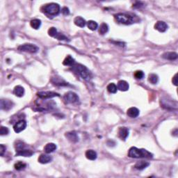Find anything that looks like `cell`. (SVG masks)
Returning <instances> with one entry per match:
<instances>
[{
    "mask_svg": "<svg viewBox=\"0 0 178 178\" xmlns=\"http://www.w3.org/2000/svg\"><path fill=\"white\" fill-rule=\"evenodd\" d=\"M71 70L72 72H75V74L82 77L84 80L89 81L92 79L93 75L91 71L86 66L82 64L75 63V65L71 66Z\"/></svg>",
    "mask_w": 178,
    "mask_h": 178,
    "instance_id": "6da1fadb",
    "label": "cell"
},
{
    "mask_svg": "<svg viewBox=\"0 0 178 178\" xmlns=\"http://www.w3.org/2000/svg\"><path fill=\"white\" fill-rule=\"evenodd\" d=\"M128 157L131 158H146L151 159L153 157V155L146 149H139L136 147H132L129 150Z\"/></svg>",
    "mask_w": 178,
    "mask_h": 178,
    "instance_id": "7a4b0ae2",
    "label": "cell"
},
{
    "mask_svg": "<svg viewBox=\"0 0 178 178\" xmlns=\"http://www.w3.org/2000/svg\"><path fill=\"white\" fill-rule=\"evenodd\" d=\"M60 11H61V7H60L59 4H56V3H50V4L45 5L41 8V11L43 13L51 15V16L58 15L59 14Z\"/></svg>",
    "mask_w": 178,
    "mask_h": 178,
    "instance_id": "3957f363",
    "label": "cell"
},
{
    "mask_svg": "<svg viewBox=\"0 0 178 178\" xmlns=\"http://www.w3.org/2000/svg\"><path fill=\"white\" fill-rule=\"evenodd\" d=\"M114 18L118 22L122 24V25H132L134 22V17L130 14H127V13H117L114 15Z\"/></svg>",
    "mask_w": 178,
    "mask_h": 178,
    "instance_id": "277c9868",
    "label": "cell"
},
{
    "mask_svg": "<svg viewBox=\"0 0 178 178\" xmlns=\"http://www.w3.org/2000/svg\"><path fill=\"white\" fill-rule=\"evenodd\" d=\"M161 107L167 110H177V101L170 99L169 98H161L160 100Z\"/></svg>",
    "mask_w": 178,
    "mask_h": 178,
    "instance_id": "5b68a950",
    "label": "cell"
},
{
    "mask_svg": "<svg viewBox=\"0 0 178 178\" xmlns=\"http://www.w3.org/2000/svg\"><path fill=\"white\" fill-rule=\"evenodd\" d=\"M18 50L21 52H25L31 54H35L38 52V47L36 45L31 44V43H26V44L21 45L18 47Z\"/></svg>",
    "mask_w": 178,
    "mask_h": 178,
    "instance_id": "8992f818",
    "label": "cell"
},
{
    "mask_svg": "<svg viewBox=\"0 0 178 178\" xmlns=\"http://www.w3.org/2000/svg\"><path fill=\"white\" fill-rule=\"evenodd\" d=\"M63 100L66 104H74L79 101V96L75 93L69 91L64 95Z\"/></svg>",
    "mask_w": 178,
    "mask_h": 178,
    "instance_id": "52a82bcc",
    "label": "cell"
},
{
    "mask_svg": "<svg viewBox=\"0 0 178 178\" xmlns=\"http://www.w3.org/2000/svg\"><path fill=\"white\" fill-rule=\"evenodd\" d=\"M37 96L41 99H50V98H55V97H59L60 95L58 93L52 92V91H41L37 93Z\"/></svg>",
    "mask_w": 178,
    "mask_h": 178,
    "instance_id": "ba28073f",
    "label": "cell"
},
{
    "mask_svg": "<svg viewBox=\"0 0 178 178\" xmlns=\"http://www.w3.org/2000/svg\"><path fill=\"white\" fill-rule=\"evenodd\" d=\"M27 122L25 120H20L13 125V129L16 133H20L25 130L26 127H27Z\"/></svg>",
    "mask_w": 178,
    "mask_h": 178,
    "instance_id": "9c48e42d",
    "label": "cell"
},
{
    "mask_svg": "<svg viewBox=\"0 0 178 178\" xmlns=\"http://www.w3.org/2000/svg\"><path fill=\"white\" fill-rule=\"evenodd\" d=\"M14 103L9 100H1L0 102V107L1 110L8 111L13 108Z\"/></svg>",
    "mask_w": 178,
    "mask_h": 178,
    "instance_id": "30bf717a",
    "label": "cell"
},
{
    "mask_svg": "<svg viewBox=\"0 0 178 178\" xmlns=\"http://www.w3.org/2000/svg\"><path fill=\"white\" fill-rule=\"evenodd\" d=\"M51 82L54 85H55V86H69L68 83H67L64 79H63L61 77H52L51 79Z\"/></svg>",
    "mask_w": 178,
    "mask_h": 178,
    "instance_id": "8fae6325",
    "label": "cell"
},
{
    "mask_svg": "<svg viewBox=\"0 0 178 178\" xmlns=\"http://www.w3.org/2000/svg\"><path fill=\"white\" fill-rule=\"evenodd\" d=\"M65 137L72 143H77L79 141V136L75 131L65 133Z\"/></svg>",
    "mask_w": 178,
    "mask_h": 178,
    "instance_id": "7c38bea8",
    "label": "cell"
},
{
    "mask_svg": "<svg viewBox=\"0 0 178 178\" xmlns=\"http://www.w3.org/2000/svg\"><path fill=\"white\" fill-rule=\"evenodd\" d=\"M155 29L159 32L164 33L168 29V25L166 22L163 21H158L155 25Z\"/></svg>",
    "mask_w": 178,
    "mask_h": 178,
    "instance_id": "4fadbf2b",
    "label": "cell"
},
{
    "mask_svg": "<svg viewBox=\"0 0 178 178\" xmlns=\"http://www.w3.org/2000/svg\"><path fill=\"white\" fill-rule=\"evenodd\" d=\"M129 136V129L125 127H120L118 129V136L123 141H125Z\"/></svg>",
    "mask_w": 178,
    "mask_h": 178,
    "instance_id": "5bb4252c",
    "label": "cell"
},
{
    "mask_svg": "<svg viewBox=\"0 0 178 178\" xmlns=\"http://www.w3.org/2000/svg\"><path fill=\"white\" fill-rule=\"evenodd\" d=\"M34 155V152L31 150L23 149L19 151H16L15 156H22V157H32Z\"/></svg>",
    "mask_w": 178,
    "mask_h": 178,
    "instance_id": "9a60e30c",
    "label": "cell"
},
{
    "mask_svg": "<svg viewBox=\"0 0 178 178\" xmlns=\"http://www.w3.org/2000/svg\"><path fill=\"white\" fill-rule=\"evenodd\" d=\"M52 161V157L50 155H45V154H42L38 158V162L41 164H45L51 162Z\"/></svg>",
    "mask_w": 178,
    "mask_h": 178,
    "instance_id": "2e32d148",
    "label": "cell"
},
{
    "mask_svg": "<svg viewBox=\"0 0 178 178\" xmlns=\"http://www.w3.org/2000/svg\"><path fill=\"white\" fill-rule=\"evenodd\" d=\"M178 55L176 52H166L162 54V58L164 59L170 60V61H174L177 58Z\"/></svg>",
    "mask_w": 178,
    "mask_h": 178,
    "instance_id": "e0dca14e",
    "label": "cell"
},
{
    "mask_svg": "<svg viewBox=\"0 0 178 178\" xmlns=\"http://www.w3.org/2000/svg\"><path fill=\"white\" fill-rule=\"evenodd\" d=\"M118 89L121 91H127L129 90V84L125 80H120L118 83Z\"/></svg>",
    "mask_w": 178,
    "mask_h": 178,
    "instance_id": "ac0fdd59",
    "label": "cell"
},
{
    "mask_svg": "<svg viewBox=\"0 0 178 178\" xmlns=\"http://www.w3.org/2000/svg\"><path fill=\"white\" fill-rule=\"evenodd\" d=\"M139 110L136 107H131L127 111V114L129 117L130 118H136L139 115Z\"/></svg>",
    "mask_w": 178,
    "mask_h": 178,
    "instance_id": "d6986e66",
    "label": "cell"
},
{
    "mask_svg": "<svg viewBox=\"0 0 178 178\" xmlns=\"http://www.w3.org/2000/svg\"><path fill=\"white\" fill-rule=\"evenodd\" d=\"M13 94L15 96L19 97V98H21L24 96L25 94V89L21 86H15L13 89Z\"/></svg>",
    "mask_w": 178,
    "mask_h": 178,
    "instance_id": "ffe728a7",
    "label": "cell"
},
{
    "mask_svg": "<svg viewBox=\"0 0 178 178\" xmlns=\"http://www.w3.org/2000/svg\"><path fill=\"white\" fill-rule=\"evenodd\" d=\"M56 150V144L53 143H47L44 148V151L45 153L47 154H49L54 152Z\"/></svg>",
    "mask_w": 178,
    "mask_h": 178,
    "instance_id": "44dd1931",
    "label": "cell"
},
{
    "mask_svg": "<svg viewBox=\"0 0 178 178\" xmlns=\"http://www.w3.org/2000/svg\"><path fill=\"white\" fill-rule=\"evenodd\" d=\"M86 157L88 159L94 161L96 160L98 157V155L95 150H89L86 152Z\"/></svg>",
    "mask_w": 178,
    "mask_h": 178,
    "instance_id": "7402d4cb",
    "label": "cell"
},
{
    "mask_svg": "<svg viewBox=\"0 0 178 178\" xmlns=\"http://www.w3.org/2000/svg\"><path fill=\"white\" fill-rule=\"evenodd\" d=\"M74 22H75V25H77V27H81V28H83L86 25V20H84V18H82V17H76L74 20Z\"/></svg>",
    "mask_w": 178,
    "mask_h": 178,
    "instance_id": "603a6c76",
    "label": "cell"
},
{
    "mask_svg": "<svg viewBox=\"0 0 178 178\" xmlns=\"http://www.w3.org/2000/svg\"><path fill=\"white\" fill-rule=\"evenodd\" d=\"M150 164L147 162H143V161H141V162H137L135 165H134V168L137 170H142L143 169L146 168L147 167L149 166Z\"/></svg>",
    "mask_w": 178,
    "mask_h": 178,
    "instance_id": "cb8c5ba5",
    "label": "cell"
},
{
    "mask_svg": "<svg viewBox=\"0 0 178 178\" xmlns=\"http://www.w3.org/2000/svg\"><path fill=\"white\" fill-rule=\"evenodd\" d=\"M75 61L73 58L70 55L67 56L65 57V58L64 59V61H63V64L64 65H66V66H72L73 65L75 64Z\"/></svg>",
    "mask_w": 178,
    "mask_h": 178,
    "instance_id": "d4e9b609",
    "label": "cell"
},
{
    "mask_svg": "<svg viewBox=\"0 0 178 178\" xmlns=\"http://www.w3.org/2000/svg\"><path fill=\"white\" fill-rule=\"evenodd\" d=\"M31 27L34 29H38L41 26V20L39 19H34L30 22Z\"/></svg>",
    "mask_w": 178,
    "mask_h": 178,
    "instance_id": "484cf974",
    "label": "cell"
},
{
    "mask_svg": "<svg viewBox=\"0 0 178 178\" xmlns=\"http://www.w3.org/2000/svg\"><path fill=\"white\" fill-rule=\"evenodd\" d=\"M109 31V26L106 23H102L100 25L99 29V33L101 35H104Z\"/></svg>",
    "mask_w": 178,
    "mask_h": 178,
    "instance_id": "4316f807",
    "label": "cell"
},
{
    "mask_svg": "<svg viewBox=\"0 0 178 178\" xmlns=\"http://www.w3.org/2000/svg\"><path fill=\"white\" fill-rule=\"evenodd\" d=\"M149 82L153 84H156L159 82V77L156 74H150L149 77H148Z\"/></svg>",
    "mask_w": 178,
    "mask_h": 178,
    "instance_id": "83f0119b",
    "label": "cell"
},
{
    "mask_svg": "<svg viewBox=\"0 0 178 178\" xmlns=\"http://www.w3.org/2000/svg\"><path fill=\"white\" fill-rule=\"evenodd\" d=\"M88 28L91 29V31H96L98 27V25L96 22L93 21V20H90L87 22Z\"/></svg>",
    "mask_w": 178,
    "mask_h": 178,
    "instance_id": "f1b7e54d",
    "label": "cell"
},
{
    "mask_svg": "<svg viewBox=\"0 0 178 178\" xmlns=\"http://www.w3.org/2000/svg\"><path fill=\"white\" fill-rule=\"evenodd\" d=\"M107 91H109V92L111 93H115L117 92V86L115 85V84H113V83H111V84H109L108 86H107Z\"/></svg>",
    "mask_w": 178,
    "mask_h": 178,
    "instance_id": "f546056e",
    "label": "cell"
},
{
    "mask_svg": "<svg viewBox=\"0 0 178 178\" xmlns=\"http://www.w3.org/2000/svg\"><path fill=\"white\" fill-rule=\"evenodd\" d=\"M26 166H27V164L24 163L22 162H19L18 163H16L15 164L14 167L15 168V170H24Z\"/></svg>",
    "mask_w": 178,
    "mask_h": 178,
    "instance_id": "4dcf8cb0",
    "label": "cell"
},
{
    "mask_svg": "<svg viewBox=\"0 0 178 178\" xmlns=\"http://www.w3.org/2000/svg\"><path fill=\"white\" fill-rule=\"evenodd\" d=\"M26 148V145L22 141H18L16 144H15V149L16 151H19V150H21Z\"/></svg>",
    "mask_w": 178,
    "mask_h": 178,
    "instance_id": "1f68e13d",
    "label": "cell"
},
{
    "mask_svg": "<svg viewBox=\"0 0 178 178\" xmlns=\"http://www.w3.org/2000/svg\"><path fill=\"white\" fill-rule=\"evenodd\" d=\"M134 77L136 79H142L143 77H144L145 74L144 72L143 71H141V70H137V71H136L134 72Z\"/></svg>",
    "mask_w": 178,
    "mask_h": 178,
    "instance_id": "d6a6232c",
    "label": "cell"
},
{
    "mask_svg": "<svg viewBox=\"0 0 178 178\" xmlns=\"http://www.w3.org/2000/svg\"><path fill=\"white\" fill-rule=\"evenodd\" d=\"M58 34V32H57V29L55 28V27H51L49 30H48V34H49V36L51 37H56V36Z\"/></svg>",
    "mask_w": 178,
    "mask_h": 178,
    "instance_id": "836d02e7",
    "label": "cell"
},
{
    "mask_svg": "<svg viewBox=\"0 0 178 178\" xmlns=\"http://www.w3.org/2000/svg\"><path fill=\"white\" fill-rule=\"evenodd\" d=\"M55 38H56L59 40V41H70V40H68V38L66 37V36L63 35V34H61V33H58Z\"/></svg>",
    "mask_w": 178,
    "mask_h": 178,
    "instance_id": "e575fe53",
    "label": "cell"
},
{
    "mask_svg": "<svg viewBox=\"0 0 178 178\" xmlns=\"http://www.w3.org/2000/svg\"><path fill=\"white\" fill-rule=\"evenodd\" d=\"M8 133H9V129H8L7 127L1 126V129H0V134H1V136H4L7 135Z\"/></svg>",
    "mask_w": 178,
    "mask_h": 178,
    "instance_id": "d590c367",
    "label": "cell"
},
{
    "mask_svg": "<svg viewBox=\"0 0 178 178\" xmlns=\"http://www.w3.org/2000/svg\"><path fill=\"white\" fill-rule=\"evenodd\" d=\"M61 12L64 15H68L70 14V10H69V8L67 7H63L62 8Z\"/></svg>",
    "mask_w": 178,
    "mask_h": 178,
    "instance_id": "8d00e7d4",
    "label": "cell"
},
{
    "mask_svg": "<svg viewBox=\"0 0 178 178\" xmlns=\"http://www.w3.org/2000/svg\"><path fill=\"white\" fill-rule=\"evenodd\" d=\"M6 149V147L4 146V145H1V146H0V153H1V156H4V153Z\"/></svg>",
    "mask_w": 178,
    "mask_h": 178,
    "instance_id": "74e56055",
    "label": "cell"
},
{
    "mask_svg": "<svg viewBox=\"0 0 178 178\" xmlns=\"http://www.w3.org/2000/svg\"><path fill=\"white\" fill-rule=\"evenodd\" d=\"M142 6H143V4L141 2V1H137V2H136L135 4L133 5V8H141Z\"/></svg>",
    "mask_w": 178,
    "mask_h": 178,
    "instance_id": "f35d334b",
    "label": "cell"
},
{
    "mask_svg": "<svg viewBox=\"0 0 178 178\" xmlns=\"http://www.w3.org/2000/svg\"><path fill=\"white\" fill-rule=\"evenodd\" d=\"M172 82L175 86H177V74L175 75L173 78L172 79Z\"/></svg>",
    "mask_w": 178,
    "mask_h": 178,
    "instance_id": "ab89813d",
    "label": "cell"
}]
</instances>
